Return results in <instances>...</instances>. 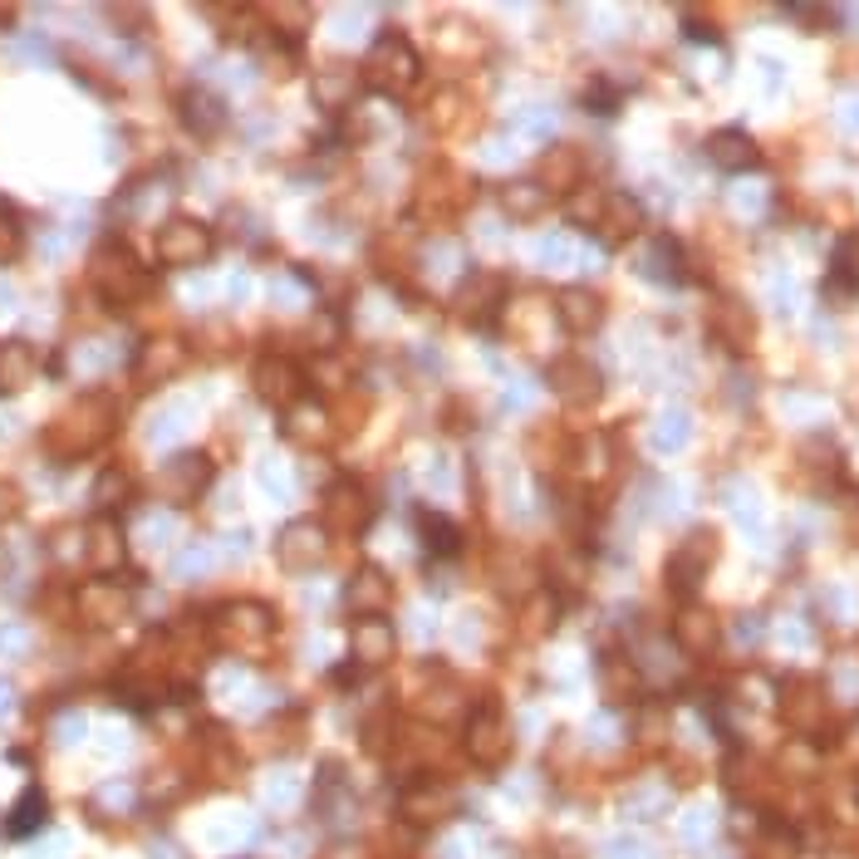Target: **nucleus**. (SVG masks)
Listing matches in <instances>:
<instances>
[{"mask_svg":"<svg viewBox=\"0 0 859 859\" xmlns=\"http://www.w3.org/2000/svg\"><path fill=\"white\" fill-rule=\"evenodd\" d=\"M550 388H555L560 398H575V403H590V398H600V374H594L590 359H580V354H565V359L550 364Z\"/></svg>","mask_w":859,"mask_h":859,"instance_id":"39448f33","label":"nucleus"},{"mask_svg":"<svg viewBox=\"0 0 859 859\" xmlns=\"http://www.w3.org/2000/svg\"><path fill=\"white\" fill-rule=\"evenodd\" d=\"M604 687H610V697H634V693H638V673H634V663L610 658V668H604Z\"/></svg>","mask_w":859,"mask_h":859,"instance_id":"a878e982","label":"nucleus"},{"mask_svg":"<svg viewBox=\"0 0 859 859\" xmlns=\"http://www.w3.org/2000/svg\"><path fill=\"white\" fill-rule=\"evenodd\" d=\"M157 256L167 266H202L212 256V232L197 222H167L163 236H157Z\"/></svg>","mask_w":859,"mask_h":859,"instance_id":"f03ea898","label":"nucleus"},{"mask_svg":"<svg viewBox=\"0 0 859 859\" xmlns=\"http://www.w3.org/2000/svg\"><path fill=\"white\" fill-rule=\"evenodd\" d=\"M79 732H84V717H60V727H54V737H60V742H74Z\"/></svg>","mask_w":859,"mask_h":859,"instance_id":"2f4dec72","label":"nucleus"},{"mask_svg":"<svg viewBox=\"0 0 859 859\" xmlns=\"http://www.w3.org/2000/svg\"><path fill=\"white\" fill-rule=\"evenodd\" d=\"M594 232H600L604 241L638 236V232H644V206H638V197H628V192H604V206H600Z\"/></svg>","mask_w":859,"mask_h":859,"instance_id":"423d86ee","label":"nucleus"},{"mask_svg":"<svg viewBox=\"0 0 859 859\" xmlns=\"http://www.w3.org/2000/svg\"><path fill=\"white\" fill-rule=\"evenodd\" d=\"M575 177H580V153L575 147H550V153L541 157V167H535V187L541 192H565V187H575Z\"/></svg>","mask_w":859,"mask_h":859,"instance_id":"ddd939ff","label":"nucleus"},{"mask_svg":"<svg viewBox=\"0 0 859 859\" xmlns=\"http://www.w3.org/2000/svg\"><path fill=\"white\" fill-rule=\"evenodd\" d=\"M673 638H678V648L683 653H693V658H703V653H713L717 648V638H722V628H717V618L707 614V610H683L678 614V624H673Z\"/></svg>","mask_w":859,"mask_h":859,"instance_id":"1a4fd4ad","label":"nucleus"},{"mask_svg":"<svg viewBox=\"0 0 859 859\" xmlns=\"http://www.w3.org/2000/svg\"><path fill=\"white\" fill-rule=\"evenodd\" d=\"M10 703H16V687H10L6 678H0V717L10 713Z\"/></svg>","mask_w":859,"mask_h":859,"instance_id":"72a5a7b5","label":"nucleus"},{"mask_svg":"<svg viewBox=\"0 0 859 859\" xmlns=\"http://www.w3.org/2000/svg\"><path fill=\"white\" fill-rule=\"evenodd\" d=\"M560 325L570 335H594L604 325V300L590 290H560Z\"/></svg>","mask_w":859,"mask_h":859,"instance_id":"9d476101","label":"nucleus"},{"mask_svg":"<svg viewBox=\"0 0 859 859\" xmlns=\"http://www.w3.org/2000/svg\"><path fill=\"white\" fill-rule=\"evenodd\" d=\"M781 717L796 732H816V722L825 717V687L816 678H786L781 683Z\"/></svg>","mask_w":859,"mask_h":859,"instance_id":"20e7f679","label":"nucleus"},{"mask_svg":"<svg viewBox=\"0 0 859 859\" xmlns=\"http://www.w3.org/2000/svg\"><path fill=\"white\" fill-rule=\"evenodd\" d=\"M393 653V628L384 618H364L354 624V663H384Z\"/></svg>","mask_w":859,"mask_h":859,"instance_id":"dca6fc26","label":"nucleus"},{"mask_svg":"<svg viewBox=\"0 0 859 859\" xmlns=\"http://www.w3.org/2000/svg\"><path fill=\"white\" fill-rule=\"evenodd\" d=\"M40 820H44V796L30 786V790H25V800H20V806L10 810L6 835H16V840H20V835H34V830H40Z\"/></svg>","mask_w":859,"mask_h":859,"instance_id":"4be33fe9","label":"nucleus"},{"mask_svg":"<svg viewBox=\"0 0 859 859\" xmlns=\"http://www.w3.org/2000/svg\"><path fill=\"white\" fill-rule=\"evenodd\" d=\"M501 206H507L515 222H531V216L541 212V187H535V182H511V187L501 192Z\"/></svg>","mask_w":859,"mask_h":859,"instance_id":"5701e85b","label":"nucleus"},{"mask_svg":"<svg viewBox=\"0 0 859 859\" xmlns=\"http://www.w3.org/2000/svg\"><path fill=\"white\" fill-rule=\"evenodd\" d=\"M182 109H187V123H192V129H197V133H212L216 123L226 119L222 99H216V94H202V89H192V94L182 99Z\"/></svg>","mask_w":859,"mask_h":859,"instance_id":"aec40b11","label":"nucleus"},{"mask_svg":"<svg viewBox=\"0 0 859 859\" xmlns=\"http://www.w3.org/2000/svg\"><path fill=\"white\" fill-rule=\"evenodd\" d=\"M713 560H717V535H713V531H693V535H687V541L668 555V570H663V580H668V590L693 594L697 584H703L707 570H713Z\"/></svg>","mask_w":859,"mask_h":859,"instance_id":"f257e3e1","label":"nucleus"},{"mask_svg":"<svg viewBox=\"0 0 859 859\" xmlns=\"http://www.w3.org/2000/svg\"><path fill=\"white\" fill-rule=\"evenodd\" d=\"M344 604H349L354 614H364V618L378 614V610L388 604V580L378 575L374 565H369V570H359V575L349 580V590H344Z\"/></svg>","mask_w":859,"mask_h":859,"instance_id":"2eb2a0df","label":"nucleus"},{"mask_svg":"<svg viewBox=\"0 0 859 859\" xmlns=\"http://www.w3.org/2000/svg\"><path fill=\"white\" fill-rule=\"evenodd\" d=\"M94 560H99L103 570H113V565H119V531H113V525H103V531H99V550H94Z\"/></svg>","mask_w":859,"mask_h":859,"instance_id":"cd10ccee","label":"nucleus"},{"mask_svg":"<svg viewBox=\"0 0 859 859\" xmlns=\"http://www.w3.org/2000/svg\"><path fill=\"white\" fill-rule=\"evenodd\" d=\"M280 560L290 570H315L325 560V531L315 521H300V525H285L280 531Z\"/></svg>","mask_w":859,"mask_h":859,"instance_id":"0eeeda50","label":"nucleus"},{"mask_svg":"<svg viewBox=\"0 0 859 859\" xmlns=\"http://www.w3.org/2000/svg\"><path fill=\"white\" fill-rule=\"evenodd\" d=\"M418 531L428 535V550L432 555H457V525L447 521L438 511H418Z\"/></svg>","mask_w":859,"mask_h":859,"instance_id":"412c9836","label":"nucleus"},{"mask_svg":"<svg viewBox=\"0 0 859 859\" xmlns=\"http://www.w3.org/2000/svg\"><path fill=\"white\" fill-rule=\"evenodd\" d=\"M412 74H418V54L408 50V40L403 34H384V40L374 44V79L388 94H398V89L412 84Z\"/></svg>","mask_w":859,"mask_h":859,"instance_id":"7ed1b4c3","label":"nucleus"},{"mask_svg":"<svg viewBox=\"0 0 859 859\" xmlns=\"http://www.w3.org/2000/svg\"><path fill=\"white\" fill-rule=\"evenodd\" d=\"M687 442V412H663L658 418V428H653V447H658V452H678V447Z\"/></svg>","mask_w":859,"mask_h":859,"instance_id":"393cba45","label":"nucleus"},{"mask_svg":"<svg viewBox=\"0 0 859 859\" xmlns=\"http://www.w3.org/2000/svg\"><path fill=\"white\" fill-rule=\"evenodd\" d=\"M644 275H648V280H673V285H678V280H683L678 241H673V236H658V241H653L648 256H644Z\"/></svg>","mask_w":859,"mask_h":859,"instance_id":"a211bd4d","label":"nucleus"},{"mask_svg":"<svg viewBox=\"0 0 859 859\" xmlns=\"http://www.w3.org/2000/svg\"><path fill=\"white\" fill-rule=\"evenodd\" d=\"M521 133H550L555 129V119H550V109H525V119L515 123Z\"/></svg>","mask_w":859,"mask_h":859,"instance_id":"c756f323","label":"nucleus"},{"mask_svg":"<svg viewBox=\"0 0 859 859\" xmlns=\"http://www.w3.org/2000/svg\"><path fill=\"white\" fill-rule=\"evenodd\" d=\"M467 747H472L477 761H497V756H507V727H501L497 707H477L472 727H467Z\"/></svg>","mask_w":859,"mask_h":859,"instance_id":"9b49d317","label":"nucleus"},{"mask_svg":"<svg viewBox=\"0 0 859 859\" xmlns=\"http://www.w3.org/2000/svg\"><path fill=\"white\" fill-rule=\"evenodd\" d=\"M610 859H644V845H634V840H614V845H610Z\"/></svg>","mask_w":859,"mask_h":859,"instance_id":"7c9ffc66","label":"nucleus"},{"mask_svg":"<svg viewBox=\"0 0 859 859\" xmlns=\"http://www.w3.org/2000/svg\"><path fill=\"white\" fill-rule=\"evenodd\" d=\"M487 295H501L497 275H472L467 285H457V305H462V315H481V309H487Z\"/></svg>","mask_w":859,"mask_h":859,"instance_id":"b1692460","label":"nucleus"},{"mask_svg":"<svg viewBox=\"0 0 859 859\" xmlns=\"http://www.w3.org/2000/svg\"><path fill=\"white\" fill-rule=\"evenodd\" d=\"M0 374H10V384H20V378L30 374L25 349H16V344H10V354H0Z\"/></svg>","mask_w":859,"mask_h":859,"instance_id":"c85d7f7f","label":"nucleus"},{"mask_svg":"<svg viewBox=\"0 0 859 859\" xmlns=\"http://www.w3.org/2000/svg\"><path fill=\"white\" fill-rule=\"evenodd\" d=\"M0 648H25V634L20 628H0Z\"/></svg>","mask_w":859,"mask_h":859,"instance_id":"473e14b6","label":"nucleus"},{"mask_svg":"<svg viewBox=\"0 0 859 859\" xmlns=\"http://www.w3.org/2000/svg\"><path fill=\"white\" fill-rule=\"evenodd\" d=\"M707 163L722 167V172H751L756 163H761V153H756V143L747 133L722 129V133L707 137Z\"/></svg>","mask_w":859,"mask_h":859,"instance_id":"6e6552de","label":"nucleus"},{"mask_svg":"<svg viewBox=\"0 0 859 859\" xmlns=\"http://www.w3.org/2000/svg\"><path fill=\"white\" fill-rule=\"evenodd\" d=\"M329 507H335L339 531H364V525L374 521V501L359 481H339V487L329 491Z\"/></svg>","mask_w":859,"mask_h":859,"instance_id":"f8f14e48","label":"nucleus"},{"mask_svg":"<svg viewBox=\"0 0 859 859\" xmlns=\"http://www.w3.org/2000/svg\"><path fill=\"white\" fill-rule=\"evenodd\" d=\"M295 388H300V374H295L285 359H266V364L256 369V393L270 398V403H285V398H290Z\"/></svg>","mask_w":859,"mask_h":859,"instance_id":"f3484780","label":"nucleus"},{"mask_svg":"<svg viewBox=\"0 0 859 859\" xmlns=\"http://www.w3.org/2000/svg\"><path fill=\"white\" fill-rule=\"evenodd\" d=\"M206 565H212V550H206V545H192V550H182V555L172 560L177 575H197V570H206Z\"/></svg>","mask_w":859,"mask_h":859,"instance_id":"bb28decb","label":"nucleus"},{"mask_svg":"<svg viewBox=\"0 0 859 859\" xmlns=\"http://www.w3.org/2000/svg\"><path fill=\"white\" fill-rule=\"evenodd\" d=\"M206 477H212V472H206L202 457H177V462L167 467V491H172V497H192V491H202Z\"/></svg>","mask_w":859,"mask_h":859,"instance_id":"6ab92c4d","label":"nucleus"},{"mask_svg":"<svg viewBox=\"0 0 859 859\" xmlns=\"http://www.w3.org/2000/svg\"><path fill=\"white\" fill-rule=\"evenodd\" d=\"M830 295H835V300H855V295H859V236H845L840 246H835Z\"/></svg>","mask_w":859,"mask_h":859,"instance_id":"4468645a","label":"nucleus"}]
</instances>
